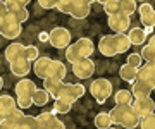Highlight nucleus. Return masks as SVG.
Here are the masks:
<instances>
[{
    "label": "nucleus",
    "instance_id": "obj_32",
    "mask_svg": "<svg viewBox=\"0 0 155 129\" xmlns=\"http://www.w3.org/2000/svg\"><path fill=\"white\" fill-rule=\"evenodd\" d=\"M38 57H40V53H38V48H36V47H33V45L24 47V59H26V60L33 62V60H36Z\"/></svg>",
    "mask_w": 155,
    "mask_h": 129
},
{
    "label": "nucleus",
    "instance_id": "obj_19",
    "mask_svg": "<svg viewBox=\"0 0 155 129\" xmlns=\"http://www.w3.org/2000/svg\"><path fill=\"white\" fill-rule=\"evenodd\" d=\"M22 115H24V112H22L19 107L14 108L11 112V115H7L4 121H0V129H16V124L19 122V119H21Z\"/></svg>",
    "mask_w": 155,
    "mask_h": 129
},
{
    "label": "nucleus",
    "instance_id": "obj_40",
    "mask_svg": "<svg viewBox=\"0 0 155 129\" xmlns=\"http://www.w3.org/2000/svg\"><path fill=\"white\" fill-rule=\"evenodd\" d=\"M38 40H40V41H48V33H47V31L40 33L38 34Z\"/></svg>",
    "mask_w": 155,
    "mask_h": 129
},
{
    "label": "nucleus",
    "instance_id": "obj_16",
    "mask_svg": "<svg viewBox=\"0 0 155 129\" xmlns=\"http://www.w3.org/2000/svg\"><path fill=\"white\" fill-rule=\"evenodd\" d=\"M91 12V5L84 0H74L72 4V11L69 16H72L74 19H86L88 14Z\"/></svg>",
    "mask_w": 155,
    "mask_h": 129
},
{
    "label": "nucleus",
    "instance_id": "obj_7",
    "mask_svg": "<svg viewBox=\"0 0 155 129\" xmlns=\"http://www.w3.org/2000/svg\"><path fill=\"white\" fill-rule=\"evenodd\" d=\"M107 24H109V28L114 33H126L127 29H129V24H131V17L122 14V12H116V14L109 16Z\"/></svg>",
    "mask_w": 155,
    "mask_h": 129
},
{
    "label": "nucleus",
    "instance_id": "obj_9",
    "mask_svg": "<svg viewBox=\"0 0 155 129\" xmlns=\"http://www.w3.org/2000/svg\"><path fill=\"white\" fill-rule=\"evenodd\" d=\"M38 121V127L36 129H66L64 122H61V119L57 117L54 112H41L36 115Z\"/></svg>",
    "mask_w": 155,
    "mask_h": 129
},
{
    "label": "nucleus",
    "instance_id": "obj_5",
    "mask_svg": "<svg viewBox=\"0 0 155 129\" xmlns=\"http://www.w3.org/2000/svg\"><path fill=\"white\" fill-rule=\"evenodd\" d=\"M21 33H22V24L12 14H7L4 17L2 24H0V36H4L7 40H16Z\"/></svg>",
    "mask_w": 155,
    "mask_h": 129
},
{
    "label": "nucleus",
    "instance_id": "obj_37",
    "mask_svg": "<svg viewBox=\"0 0 155 129\" xmlns=\"http://www.w3.org/2000/svg\"><path fill=\"white\" fill-rule=\"evenodd\" d=\"M16 103L21 110H26V108H29V107L33 105V100H31V98H26V96H17Z\"/></svg>",
    "mask_w": 155,
    "mask_h": 129
},
{
    "label": "nucleus",
    "instance_id": "obj_47",
    "mask_svg": "<svg viewBox=\"0 0 155 129\" xmlns=\"http://www.w3.org/2000/svg\"><path fill=\"white\" fill-rule=\"evenodd\" d=\"M141 2H145V0H141Z\"/></svg>",
    "mask_w": 155,
    "mask_h": 129
},
{
    "label": "nucleus",
    "instance_id": "obj_20",
    "mask_svg": "<svg viewBox=\"0 0 155 129\" xmlns=\"http://www.w3.org/2000/svg\"><path fill=\"white\" fill-rule=\"evenodd\" d=\"M50 60H52L50 57H38V59L35 60L33 71H35V74H36L40 79L47 78V69H48V66H50Z\"/></svg>",
    "mask_w": 155,
    "mask_h": 129
},
{
    "label": "nucleus",
    "instance_id": "obj_3",
    "mask_svg": "<svg viewBox=\"0 0 155 129\" xmlns=\"http://www.w3.org/2000/svg\"><path fill=\"white\" fill-rule=\"evenodd\" d=\"M84 93H86V88H84L83 84L64 83V81H62V83L59 84V88H57L54 98H55V100H66V102H69V103H74V102H76L78 98H81Z\"/></svg>",
    "mask_w": 155,
    "mask_h": 129
},
{
    "label": "nucleus",
    "instance_id": "obj_39",
    "mask_svg": "<svg viewBox=\"0 0 155 129\" xmlns=\"http://www.w3.org/2000/svg\"><path fill=\"white\" fill-rule=\"evenodd\" d=\"M7 14H9V12H7L5 4H4V0H0V24H2V21H4V17H5Z\"/></svg>",
    "mask_w": 155,
    "mask_h": 129
},
{
    "label": "nucleus",
    "instance_id": "obj_25",
    "mask_svg": "<svg viewBox=\"0 0 155 129\" xmlns=\"http://www.w3.org/2000/svg\"><path fill=\"white\" fill-rule=\"evenodd\" d=\"M136 11H138L136 0H119V12H122V14H126V16L131 17Z\"/></svg>",
    "mask_w": 155,
    "mask_h": 129
},
{
    "label": "nucleus",
    "instance_id": "obj_46",
    "mask_svg": "<svg viewBox=\"0 0 155 129\" xmlns=\"http://www.w3.org/2000/svg\"><path fill=\"white\" fill-rule=\"evenodd\" d=\"M109 129H116V127H112V126H110V127H109Z\"/></svg>",
    "mask_w": 155,
    "mask_h": 129
},
{
    "label": "nucleus",
    "instance_id": "obj_42",
    "mask_svg": "<svg viewBox=\"0 0 155 129\" xmlns=\"http://www.w3.org/2000/svg\"><path fill=\"white\" fill-rule=\"evenodd\" d=\"M17 4H19V5H22V7H26L29 4V2H31V0H16Z\"/></svg>",
    "mask_w": 155,
    "mask_h": 129
},
{
    "label": "nucleus",
    "instance_id": "obj_41",
    "mask_svg": "<svg viewBox=\"0 0 155 129\" xmlns=\"http://www.w3.org/2000/svg\"><path fill=\"white\" fill-rule=\"evenodd\" d=\"M143 31H145V34L148 36L150 33H153V28H152V26H145V28H143Z\"/></svg>",
    "mask_w": 155,
    "mask_h": 129
},
{
    "label": "nucleus",
    "instance_id": "obj_13",
    "mask_svg": "<svg viewBox=\"0 0 155 129\" xmlns=\"http://www.w3.org/2000/svg\"><path fill=\"white\" fill-rule=\"evenodd\" d=\"M138 12H140V21L143 23V26H152V28H153L155 26V11H153V7L150 5V4H147V2H143V4L138 7Z\"/></svg>",
    "mask_w": 155,
    "mask_h": 129
},
{
    "label": "nucleus",
    "instance_id": "obj_34",
    "mask_svg": "<svg viewBox=\"0 0 155 129\" xmlns=\"http://www.w3.org/2000/svg\"><path fill=\"white\" fill-rule=\"evenodd\" d=\"M104 12L107 16H112V14L119 12V0H109L107 4H104Z\"/></svg>",
    "mask_w": 155,
    "mask_h": 129
},
{
    "label": "nucleus",
    "instance_id": "obj_11",
    "mask_svg": "<svg viewBox=\"0 0 155 129\" xmlns=\"http://www.w3.org/2000/svg\"><path fill=\"white\" fill-rule=\"evenodd\" d=\"M72 47H74V50H76L79 59H90L91 53L95 52V45L91 41V38H86V36H81L79 40H76L72 43Z\"/></svg>",
    "mask_w": 155,
    "mask_h": 129
},
{
    "label": "nucleus",
    "instance_id": "obj_35",
    "mask_svg": "<svg viewBox=\"0 0 155 129\" xmlns=\"http://www.w3.org/2000/svg\"><path fill=\"white\" fill-rule=\"evenodd\" d=\"M126 64H127V66H131V67L140 69L141 66H143V59H141V55H140V53H129Z\"/></svg>",
    "mask_w": 155,
    "mask_h": 129
},
{
    "label": "nucleus",
    "instance_id": "obj_6",
    "mask_svg": "<svg viewBox=\"0 0 155 129\" xmlns=\"http://www.w3.org/2000/svg\"><path fill=\"white\" fill-rule=\"evenodd\" d=\"M48 43L54 48H59V50L67 48V47L71 45V33H69V29L61 28V26L54 28L48 33Z\"/></svg>",
    "mask_w": 155,
    "mask_h": 129
},
{
    "label": "nucleus",
    "instance_id": "obj_17",
    "mask_svg": "<svg viewBox=\"0 0 155 129\" xmlns=\"http://www.w3.org/2000/svg\"><path fill=\"white\" fill-rule=\"evenodd\" d=\"M17 108L16 98H12L11 95H2L0 96V121H4L7 115H11V112Z\"/></svg>",
    "mask_w": 155,
    "mask_h": 129
},
{
    "label": "nucleus",
    "instance_id": "obj_27",
    "mask_svg": "<svg viewBox=\"0 0 155 129\" xmlns=\"http://www.w3.org/2000/svg\"><path fill=\"white\" fill-rule=\"evenodd\" d=\"M31 100H33V105L43 107V105H47V103H48L50 95L45 90H41V88H36V90H35V93H33V96H31Z\"/></svg>",
    "mask_w": 155,
    "mask_h": 129
},
{
    "label": "nucleus",
    "instance_id": "obj_29",
    "mask_svg": "<svg viewBox=\"0 0 155 129\" xmlns=\"http://www.w3.org/2000/svg\"><path fill=\"white\" fill-rule=\"evenodd\" d=\"M61 83H62V81H59V79H54V78H45V79H43V90L47 91V93H48L50 96H54Z\"/></svg>",
    "mask_w": 155,
    "mask_h": 129
},
{
    "label": "nucleus",
    "instance_id": "obj_1",
    "mask_svg": "<svg viewBox=\"0 0 155 129\" xmlns=\"http://www.w3.org/2000/svg\"><path fill=\"white\" fill-rule=\"evenodd\" d=\"M129 47H131V43H129V38H127L126 33L105 34L98 41V50L105 57H114L119 55V53H124V52L129 50Z\"/></svg>",
    "mask_w": 155,
    "mask_h": 129
},
{
    "label": "nucleus",
    "instance_id": "obj_30",
    "mask_svg": "<svg viewBox=\"0 0 155 129\" xmlns=\"http://www.w3.org/2000/svg\"><path fill=\"white\" fill-rule=\"evenodd\" d=\"M71 107H72V103H69L66 100H55L54 102V114H59V115L69 114L71 112Z\"/></svg>",
    "mask_w": 155,
    "mask_h": 129
},
{
    "label": "nucleus",
    "instance_id": "obj_22",
    "mask_svg": "<svg viewBox=\"0 0 155 129\" xmlns=\"http://www.w3.org/2000/svg\"><path fill=\"white\" fill-rule=\"evenodd\" d=\"M129 33H127V38H129V43L131 45H143L145 40H147V34L141 28H131L127 29Z\"/></svg>",
    "mask_w": 155,
    "mask_h": 129
},
{
    "label": "nucleus",
    "instance_id": "obj_4",
    "mask_svg": "<svg viewBox=\"0 0 155 129\" xmlns=\"http://www.w3.org/2000/svg\"><path fill=\"white\" fill-rule=\"evenodd\" d=\"M90 93L97 100V103H105L107 98L112 95V83L105 78L95 79L93 83L90 84Z\"/></svg>",
    "mask_w": 155,
    "mask_h": 129
},
{
    "label": "nucleus",
    "instance_id": "obj_15",
    "mask_svg": "<svg viewBox=\"0 0 155 129\" xmlns=\"http://www.w3.org/2000/svg\"><path fill=\"white\" fill-rule=\"evenodd\" d=\"M66 74H67V69L61 60H50V66L47 69V78H54V79H59V81H64Z\"/></svg>",
    "mask_w": 155,
    "mask_h": 129
},
{
    "label": "nucleus",
    "instance_id": "obj_36",
    "mask_svg": "<svg viewBox=\"0 0 155 129\" xmlns=\"http://www.w3.org/2000/svg\"><path fill=\"white\" fill-rule=\"evenodd\" d=\"M12 16H14V17L17 19V21H19V23L22 24V23H26V21L29 19V11L26 9V7H22V9H19L17 12H14Z\"/></svg>",
    "mask_w": 155,
    "mask_h": 129
},
{
    "label": "nucleus",
    "instance_id": "obj_12",
    "mask_svg": "<svg viewBox=\"0 0 155 129\" xmlns=\"http://www.w3.org/2000/svg\"><path fill=\"white\" fill-rule=\"evenodd\" d=\"M14 90H16V95L17 96H26V98H31L36 90V84L28 78H22L19 79V83L14 86Z\"/></svg>",
    "mask_w": 155,
    "mask_h": 129
},
{
    "label": "nucleus",
    "instance_id": "obj_45",
    "mask_svg": "<svg viewBox=\"0 0 155 129\" xmlns=\"http://www.w3.org/2000/svg\"><path fill=\"white\" fill-rule=\"evenodd\" d=\"M84 2H88L90 5H91V4H93V2H97V0H84Z\"/></svg>",
    "mask_w": 155,
    "mask_h": 129
},
{
    "label": "nucleus",
    "instance_id": "obj_44",
    "mask_svg": "<svg viewBox=\"0 0 155 129\" xmlns=\"http://www.w3.org/2000/svg\"><path fill=\"white\" fill-rule=\"evenodd\" d=\"M2 86H4V79H2V76H0V90H2Z\"/></svg>",
    "mask_w": 155,
    "mask_h": 129
},
{
    "label": "nucleus",
    "instance_id": "obj_2",
    "mask_svg": "<svg viewBox=\"0 0 155 129\" xmlns=\"http://www.w3.org/2000/svg\"><path fill=\"white\" fill-rule=\"evenodd\" d=\"M110 122L124 129H134L140 126V117L134 114L131 105H114L110 112Z\"/></svg>",
    "mask_w": 155,
    "mask_h": 129
},
{
    "label": "nucleus",
    "instance_id": "obj_43",
    "mask_svg": "<svg viewBox=\"0 0 155 129\" xmlns=\"http://www.w3.org/2000/svg\"><path fill=\"white\" fill-rule=\"evenodd\" d=\"M97 2H98V4H102V5H104V4H107V2H109V0H97Z\"/></svg>",
    "mask_w": 155,
    "mask_h": 129
},
{
    "label": "nucleus",
    "instance_id": "obj_24",
    "mask_svg": "<svg viewBox=\"0 0 155 129\" xmlns=\"http://www.w3.org/2000/svg\"><path fill=\"white\" fill-rule=\"evenodd\" d=\"M38 127V121H36V117H33V115H22L21 119H19V122L16 124V129H36Z\"/></svg>",
    "mask_w": 155,
    "mask_h": 129
},
{
    "label": "nucleus",
    "instance_id": "obj_21",
    "mask_svg": "<svg viewBox=\"0 0 155 129\" xmlns=\"http://www.w3.org/2000/svg\"><path fill=\"white\" fill-rule=\"evenodd\" d=\"M141 59L147 62H152L155 60V34H152L150 36V40L147 41V45L143 47V50H141Z\"/></svg>",
    "mask_w": 155,
    "mask_h": 129
},
{
    "label": "nucleus",
    "instance_id": "obj_33",
    "mask_svg": "<svg viewBox=\"0 0 155 129\" xmlns=\"http://www.w3.org/2000/svg\"><path fill=\"white\" fill-rule=\"evenodd\" d=\"M140 127L141 129H155V112L140 119Z\"/></svg>",
    "mask_w": 155,
    "mask_h": 129
},
{
    "label": "nucleus",
    "instance_id": "obj_18",
    "mask_svg": "<svg viewBox=\"0 0 155 129\" xmlns=\"http://www.w3.org/2000/svg\"><path fill=\"white\" fill-rule=\"evenodd\" d=\"M24 47L26 45L17 43V41H14L9 47H5V60L11 64V62L17 60V59H22L24 57Z\"/></svg>",
    "mask_w": 155,
    "mask_h": 129
},
{
    "label": "nucleus",
    "instance_id": "obj_14",
    "mask_svg": "<svg viewBox=\"0 0 155 129\" xmlns=\"http://www.w3.org/2000/svg\"><path fill=\"white\" fill-rule=\"evenodd\" d=\"M29 71H31V62L26 60L24 57L11 62V73L14 76H17V78H21V79L26 78V74H29Z\"/></svg>",
    "mask_w": 155,
    "mask_h": 129
},
{
    "label": "nucleus",
    "instance_id": "obj_10",
    "mask_svg": "<svg viewBox=\"0 0 155 129\" xmlns=\"http://www.w3.org/2000/svg\"><path fill=\"white\" fill-rule=\"evenodd\" d=\"M72 73L79 79H88L95 73V62L91 59H81L76 64H72Z\"/></svg>",
    "mask_w": 155,
    "mask_h": 129
},
{
    "label": "nucleus",
    "instance_id": "obj_8",
    "mask_svg": "<svg viewBox=\"0 0 155 129\" xmlns=\"http://www.w3.org/2000/svg\"><path fill=\"white\" fill-rule=\"evenodd\" d=\"M131 107H133L134 114H136L140 119H141V117H147V115H150V114L155 112V102L152 100L150 96L134 98L133 103H131Z\"/></svg>",
    "mask_w": 155,
    "mask_h": 129
},
{
    "label": "nucleus",
    "instance_id": "obj_26",
    "mask_svg": "<svg viewBox=\"0 0 155 129\" xmlns=\"http://www.w3.org/2000/svg\"><path fill=\"white\" fill-rule=\"evenodd\" d=\"M114 100H116V105H131L134 98L129 90H119L114 95Z\"/></svg>",
    "mask_w": 155,
    "mask_h": 129
},
{
    "label": "nucleus",
    "instance_id": "obj_31",
    "mask_svg": "<svg viewBox=\"0 0 155 129\" xmlns=\"http://www.w3.org/2000/svg\"><path fill=\"white\" fill-rule=\"evenodd\" d=\"M72 4H74V0H57L55 9L59 12H62V14H71Z\"/></svg>",
    "mask_w": 155,
    "mask_h": 129
},
{
    "label": "nucleus",
    "instance_id": "obj_38",
    "mask_svg": "<svg viewBox=\"0 0 155 129\" xmlns=\"http://www.w3.org/2000/svg\"><path fill=\"white\" fill-rule=\"evenodd\" d=\"M38 4H40V7L41 9H55V5H57V0H38Z\"/></svg>",
    "mask_w": 155,
    "mask_h": 129
},
{
    "label": "nucleus",
    "instance_id": "obj_23",
    "mask_svg": "<svg viewBox=\"0 0 155 129\" xmlns=\"http://www.w3.org/2000/svg\"><path fill=\"white\" fill-rule=\"evenodd\" d=\"M119 74H121V79L122 81H126V83H134V79H136V74H138V69L136 67H131V66H127L124 64L121 69H119Z\"/></svg>",
    "mask_w": 155,
    "mask_h": 129
},
{
    "label": "nucleus",
    "instance_id": "obj_28",
    "mask_svg": "<svg viewBox=\"0 0 155 129\" xmlns=\"http://www.w3.org/2000/svg\"><path fill=\"white\" fill-rule=\"evenodd\" d=\"M112 126L109 112H98L95 115V127L97 129H109Z\"/></svg>",
    "mask_w": 155,
    "mask_h": 129
}]
</instances>
